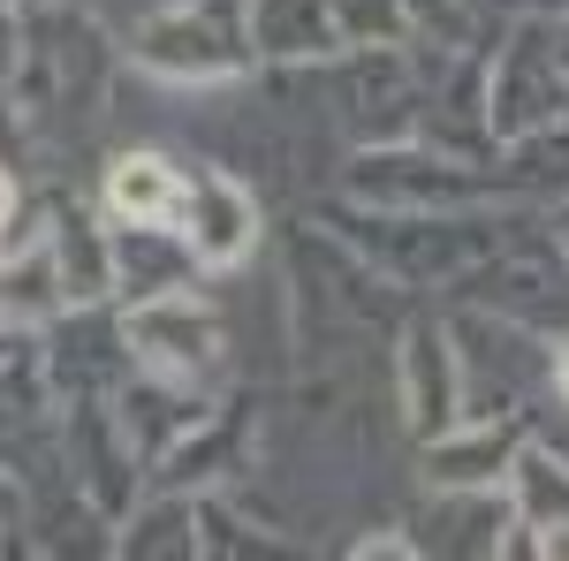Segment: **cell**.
Returning a JSON list of instances; mask_svg holds the SVG:
<instances>
[{
  "mask_svg": "<svg viewBox=\"0 0 569 561\" xmlns=\"http://www.w3.org/2000/svg\"><path fill=\"white\" fill-rule=\"evenodd\" d=\"M190 243H198L213 266L243 259V243H251V206H243L236 182H220V174L198 182V198H190Z\"/></svg>",
  "mask_w": 569,
  "mask_h": 561,
  "instance_id": "6da1fadb",
  "label": "cell"
},
{
  "mask_svg": "<svg viewBox=\"0 0 569 561\" xmlns=\"http://www.w3.org/2000/svg\"><path fill=\"white\" fill-rule=\"evenodd\" d=\"M137 342L152 349L160 364H198V357L213 349V327H206V311H190V303H152V311L137 319Z\"/></svg>",
  "mask_w": 569,
  "mask_h": 561,
  "instance_id": "7a4b0ae2",
  "label": "cell"
},
{
  "mask_svg": "<svg viewBox=\"0 0 569 561\" xmlns=\"http://www.w3.org/2000/svg\"><path fill=\"white\" fill-rule=\"evenodd\" d=\"M114 206L130 220H168V213H182V190H176V174H168V160H122L114 168Z\"/></svg>",
  "mask_w": 569,
  "mask_h": 561,
  "instance_id": "3957f363",
  "label": "cell"
},
{
  "mask_svg": "<svg viewBox=\"0 0 569 561\" xmlns=\"http://www.w3.org/2000/svg\"><path fill=\"white\" fill-rule=\"evenodd\" d=\"M357 561H410V554H402L395 539H372V547H365V554H357Z\"/></svg>",
  "mask_w": 569,
  "mask_h": 561,
  "instance_id": "277c9868",
  "label": "cell"
},
{
  "mask_svg": "<svg viewBox=\"0 0 569 561\" xmlns=\"http://www.w3.org/2000/svg\"><path fill=\"white\" fill-rule=\"evenodd\" d=\"M562 388H569V357H562Z\"/></svg>",
  "mask_w": 569,
  "mask_h": 561,
  "instance_id": "5b68a950",
  "label": "cell"
}]
</instances>
